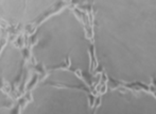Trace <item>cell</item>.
<instances>
[{
    "instance_id": "2",
    "label": "cell",
    "mask_w": 156,
    "mask_h": 114,
    "mask_svg": "<svg viewBox=\"0 0 156 114\" xmlns=\"http://www.w3.org/2000/svg\"><path fill=\"white\" fill-rule=\"evenodd\" d=\"M32 57L45 71L67 69L93 82L94 48L84 23L74 10L63 8L48 15L32 38Z\"/></svg>"
},
{
    "instance_id": "4",
    "label": "cell",
    "mask_w": 156,
    "mask_h": 114,
    "mask_svg": "<svg viewBox=\"0 0 156 114\" xmlns=\"http://www.w3.org/2000/svg\"><path fill=\"white\" fill-rule=\"evenodd\" d=\"M93 114H156V96L146 89L112 87L100 95Z\"/></svg>"
},
{
    "instance_id": "8",
    "label": "cell",
    "mask_w": 156,
    "mask_h": 114,
    "mask_svg": "<svg viewBox=\"0 0 156 114\" xmlns=\"http://www.w3.org/2000/svg\"><path fill=\"white\" fill-rule=\"evenodd\" d=\"M2 39H3V32H2L1 28H0V50H1V45H2Z\"/></svg>"
},
{
    "instance_id": "1",
    "label": "cell",
    "mask_w": 156,
    "mask_h": 114,
    "mask_svg": "<svg viewBox=\"0 0 156 114\" xmlns=\"http://www.w3.org/2000/svg\"><path fill=\"white\" fill-rule=\"evenodd\" d=\"M94 58L118 86L156 84V0L91 3Z\"/></svg>"
},
{
    "instance_id": "7",
    "label": "cell",
    "mask_w": 156,
    "mask_h": 114,
    "mask_svg": "<svg viewBox=\"0 0 156 114\" xmlns=\"http://www.w3.org/2000/svg\"><path fill=\"white\" fill-rule=\"evenodd\" d=\"M58 4L60 3L55 1H26L23 25L32 24L43 16H47L50 11Z\"/></svg>"
},
{
    "instance_id": "5",
    "label": "cell",
    "mask_w": 156,
    "mask_h": 114,
    "mask_svg": "<svg viewBox=\"0 0 156 114\" xmlns=\"http://www.w3.org/2000/svg\"><path fill=\"white\" fill-rule=\"evenodd\" d=\"M23 69V50L13 43H8L0 50V82L15 85Z\"/></svg>"
},
{
    "instance_id": "6",
    "label": "cell",
    "mask_w": 156,
    "mask_h": 114,
    "mask_svg": "<svg viewBox=\"0 0 156 114\" xmlns=\"http://www.w3.org/2000/svg\"><path fill=\"white\" fill-rule=\"evenodd\" d=\"M26 1H0V18L11 25H23Z\"/></svg>"
},
{
    "instance_id": "3",
    "label": "cell",
    "mask_w": 156,
    "mask_h": 114,
    "mask_svg": "<svg viewBox=\"0 0 156 114\" xmlns=\"http://www.w3.org/2000/svg\"><path fill=\"white\" fill-rule=\"evenodd\" d=\"M89 86L67 69L49 72L31 91L20 114H93Z\"/></svg>"
}]
</instances>
